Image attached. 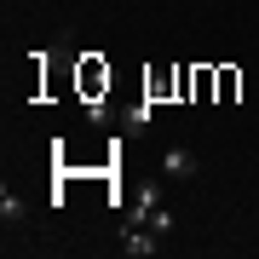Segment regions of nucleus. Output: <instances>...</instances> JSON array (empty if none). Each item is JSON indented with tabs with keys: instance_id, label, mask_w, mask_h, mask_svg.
<instances>
[{
	"instance_id": "nucleus-1",
	"label": "nucleus",
	"mask_w": 259,
	"mask_h": 259,
	"mask_svg": "<svg viewBox=\"0 0 259 259\" xmlns=\"http://www.w3.org/2000/svg\"><path fill=\"white\" fill-rule=\"evenodd\" d=\"M161 173L173 179V185H190V179L202 173V161H196L185 144H167V150H161Z\"/></svg>"
},
{
	"instance_id": "nucleus-2",
	"label": "nucleus",
	"mask_w": 259,
	"mask_h": 259,
	"mask_svg": "<svg viewBox=\"0 0 259 259\" xmlns=\"http://www.w3.org/2000/svg\"><path fill=\"white\" fill-rule=\"evenodd\" d=\"M121 253H133V259H150V253H161V242L150 225H133L127 219V231H121Z\"/></svg>"
},
{
	"instance_id": "nucleus-3",
	"label": "nucleus",
	"mask_w": 259,
	"mask_h": 259,
	"mask_svg": "<svg viewBox=\"0 0 259 259\" xmlns=\"http://www.w3.org/2000/svg\"><path fill=\"white\" fill-rule=\"evenodd\" d=\"M0 219H6V225H23V219H29V207H23V196H18V190L0 196Z\"/></svg>"
}]
</instances>
